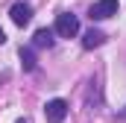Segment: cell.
Segmentation results:
<instances>
[{
	"label": "cell",
	"mask_w": 126,
	"mask_h": 123,
	"mask_svg": "<svg viewBox=\"0 0 126 123\" xmlns=\"http://www.w3.org/2000/svg\"><path fill=\"white\" fill-rule=\"evenodd\" d=\"M76 32H79V21H76V15L62 12V15L56 18V35H59V38H73Z\"/></svg>",
	"instance_id": "cell-1"
},
{
	"label": "cell",
	"mask_w": 126,
	"mask_h": 123,
	"mask_svg": "<svg viewBox=\"0 0 126 123\" xmlns=\"http://www.w3.org/2000/svg\"><path fill=\"white\" fill-rule=\"evenodd\" d=\"M44 117H47V123H62L67 117V103L64 100H50L44 106Z\"/></svg>",
	"instance_id": "cell-3"
},
{
	"label": "cell",
	"mask_w": 126,
	"mask_h": 123,
	"mask_svg": "<svg viewBox=\"0 0 126 123\" xmlns=\"http://www.w3.org/2000/svg\"><path fill=\"white\" fill-rule=\"evenodd\" d=\"M9 18H12V24L27 27V24L32 21V6H30V3H15V6L9 9Z\"/></svg>",
	"instance_id": "cell-4"
},
{
	"label": "cell",
	"mask_w": 126,
	"mask_h": 123,
	"mask_svg": "<svg viewBox=\"0 0 126 123\" xmlns=\"http://www.w3.org/2000/svg\"><path fill=\"white\" fill-rule=\"evenodd\" d=\"M3 41H6V32H3V30H0V44H3Z\"/></svg>",
	"instance_id": "cell-8"
},
{
	"label": "cell",
	"mask_w": 126,
	"mask_h": 123,
	"mask_svg": "<svg viewBox=\"0 0 126 123\" xmlns=\"http://www.w3.org/2000/svg\"><path fill=\"white\" fill-rule=\"evenodd\" d=\"M117 9H120L117 0H97L94 6L88 9V18H91V21H106V18L117 15Z\"/></svg>",
	"instance_id": "cell-2"
},
{
	"label": "cell",
	"mask_w": 126,
	"mask_h": 123,
	"mask_svg": "<svg viewBox=\"0 0 126 123\" xmlns=\"http://www.w3.org/2000/svg\"><path fill=\"white\" fill-rule=\"evenodd\" d=\"M103 41H106V35H103L100 30H88L85 35H82V47H85V50H94V47H100Z\"/></svg>",
	"instance_id": "cell-5"
},
{
	"label": "cell",
	"mask_w": 126,
	"mask_h": 123,
	"mask_svg": "<svg viewBox=\"0 0 126 123\" xmlns=\"http://www.w3.org/2000/svg\"><path fill=\"white\" fill-rule=\"evenodd\" d=\"M32 44L35 47H53V30H35Z\"/></svg>",
	"instance_id": "cell-6"
},
{
	"label": "cell",
	"mask_w": 126,
	"mask_h": 123,
	"mask_svg": "<svg viewBox=\"0 0 126 123\" xmlns=\"http://www.w3.org/2000/svg\"><path fill=\"white\" fill-rule=\"evenodd\" d=\"M21 64H24V70H35V53L30 47H21Z\"/></svg>",
	"instance_id": "cell-7"
}]
</instances>
